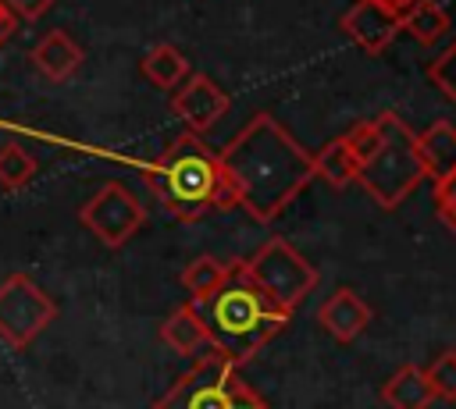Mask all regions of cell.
Segmentation results:
<instances>
[{"label": "cell", "instance_id": "cell-1", "mask_svg": "<svg viewBox=\"0 0 456 409\" xmlns=\"http://www.w3.org/2000/svg\"><path fill=\"white\" fill-rule=\"evenodd\" d=\"M217 164L232 203L264 224L314 181V153L303 149L271 114H253L249 124L217 153Z\"/></svg>", "mask_w": 456, "mask_h": 409}, {"label": "cell", "instance_id": "cell-2", "mask_svg": "<svg viewBox=\"0 0 456 409\" xmlns=\"http://www.w3.org/2000/svg\"><path fill=\"white\" fill-rule=\"evenodd\" d=\"M189 309L200 317L210 349L228 356L235 366L249 363L292 320L285 306H278L253 285L242 260H228L224 281L210 295L192 299Z\"/></svg>", "mask_w": 456, "mask_h": 409}, {"label": "cell", "instance_id": "cell-3", "mask_svg": "<svg viewBox=\"0 0 456 409\" xmlns=\"http://www.w3.org/2000/svg\"><path fill=\"white\" fill-rule=\"evenodd\" d=\"M146 181L178 221H196L214 206H235L217 156L196 132H182L146 167Z\"/></svg>", "mask_w": 456, "mask_h": 409}, {"label": "cell", "instance_id": "cell-4", "mask_svg": "<svg viewBox=\"0 0 456 409\" xmlns=\"http://www.w3.org/2000/svg\"><path fill=\"white\" fill-rule=\"evenodd\" d=\"M378 124H381V146L367 164H360L356 185L367 188L374 203L392 210L428 174H424V164H420V153H417V135L410 132V124L392 110L378 114Z\"/></svg>", "mask_w": 456, "mask_h": 409}, {"label": "cell", "instance_id": "cell-5", "mask_svg": "<svg viewBox=\"0 0 456 409\" xmlns=\"http://www.w3.org/2000/svg\"><path fill=\"white\" fill-rule=\"evenodd\" d=\"M239 366L217 349H203L196 363L153 402V409H232L239 388Z\"/></svg>", "mask_w": 456, "mask_h": 409}, {"label": "cell", "instance_id": "cell-6", "mask_svg": "<svg viewBox=\"0 0 456 409\" xmlns=\"http://www.w3.org/2000/svg\"><path fill=\"white\" fill-rule=\"evenodd\" d=\"M246 263V274L253 277V285L274 299L278 306H285L289 313H296V306L314 292L317 285V270L314 263L285 238H267Z\"/></svg>", "mask_w": 456, "mask_h": 409}, {"label": "cell", "instance_id": "cell-7", "mask_svg": "<svg viewBox=\"0 0 456 409\" xmlns=\"http://www.w3.org/2000/svg\"><path fill=\"white\" fill-rule=\"evenodd\" d=\"M57 317V302L28 277L11 274L0 281V341L11 349H28Z\"/></svg>", "mask_w": 456, "mask_h": 409}, {"label": "cell", "instance_id": "cell-8", "mask_svg": "<svg viewBox=\"0 0 456 409\" xmlns=\"http://www.w3.org/2000/svg\"><path fill=\"white\" fill-rule=\"evenodd\" d=\"M142 203L135 199V192L121 181H103L78 210V221L100 238V245L107 249H121L139 228H142Z\"/></svg>", "mask_w": 456, "mask_h": 409}, {"label": "cell", "instance_id": "cell-9", "mask_svg": "<svg viewBox=\"0 0 456 409\" xmlns=\"http://www.w3.org/2000/svg\"><path fill=\"white\" fill-rule=\"evenodd\" d=\"M171 107H175V114L185 121V128L200 135V132L214 128V124L224 117L228 96H224V89H221L214 78H207V75H189V82L175 92Z\"/></svg>", "mask_w": 456, "mask_h": 409}, {"label": "cell", "instance_id": "cell-10", "mask_svg": "<svg viewBox=\"0 0 456 409\" xmlns=\"http://www.w3.org/2000/svg\"><path fill=\"white\" fill-rule=\"evenodd\" d=\"M342 32H346L360 50L381 53V50H388L392 39L403 32V18L392 14V11H385V7H378V4H370V0H356V4L346 11V18H342Z\"/></svg>", "mask_w": 456, "mask_h": 409}, {"label": "cell", "instance_id": "cell-11", "mask_svg": "<svg viewBox=\"0 0 456 409\" xmlns=\"http://www.w3.org/2000/svg\"><path fill=\"white\" fill-rule=\"evenodd\" d=\"M317 324L335 338V341H356L367 324H370V306L363 302V295H356L353 288H335L321 309H317Z\"/></svg>", "mask_w": 456, "mask_h": 409}, {"label": "cell", "instance_id": "cell-12", "mask_svg": "<svg viewBox=\"0 0 456 409\" xmlns=\"http://www.w3.org/2000/svg\"><path fill=\"white\" fill-rule=\"evenodd\" d=\"M32 64H36V71H39L43 78L64 82V78H71V75L78 71V64H82V46H78L68 32L53 28V32H46L43 39H36V46H32Z\"/></svg>", "mask_w": 456, "mask_h": 409}, {"label": "cell", "instance_id": "cell-13", "mask_svg": "<svg viewBox=\"0 0 456 409\" xmlns=\"http://www.w3.org/2000/svg\"><path fill=\"white\" fill-rule=\"evenodd\" d=\"M417 153H420L424 174L435 178V185L456 174V124L435 121L428 132L417 135Z\"/></svg>", "mask_w": 456, "mask_h": 409}, {"label": "cell", "instance_id": "cell-14", "mask_svg": "<svg viewBox=\"0 0 456 409\" xmlns=\"http://www.w3.org/2000/svg\"><path fill=\"white\" fill-rule=\"evenodd\" d=\"M381 402H385L388 409H428V405L435 402V391H431V384H428V377H424V366H413V363L399 366V370L385 381Z\"/></svg>", "mask_w": 456, "mask_h": 409}, {"label": "cell", "instance_id": "cell-15", "mask_svg": "<svg viewBox=\"0 0 456 409\" xmlns=\"http://www.w3.org/2000/svg\"><path fill=\"white\" fill-rule=\"evenodd\" d=\"M142 75H146L150 85L167 89V92H178V89L189 82V60L182 57L178 46L157 43V46H150L146 57H142Z\"/></svg>", "mask_w": 456, "mask_h": 409}, {"label": "cell", "instance_id": "cell-16", "mask_svg": "<svg viewBox=\"0 0 456 409\" xmlns=\"http://www.w3.org/2000/svg\"><path fill=\"white\" fill-rule=\"evenodd\" d=\"M160 338H164L175 352H182V356H200L203 349H210L207 331H203L200 317L189 309V302L164 317V324H160Z\"/></svg>", "mask_w": 456, "mask_h": 409}, {"label": "cell", "instance_id": "cell-17", "mask_svg": "<svg viewBox=\"0 0 456 409\" xmlns=\"http://www.w3.org/2000/svg\"><path fill=\"white\" fill-rule=\"evenodd\" d=\"M356 171L360 164L353 160V153L342 146V139H331L324 142L317 153H314V178L328 181L331 188H349L356 181Z\"/></svg>", "mask_w": 456, "mask_h": 409}, {"label": "cell", "instance_id": "cell-18", "mask_svg": "<svg viewBox=\"0 0 456 409\" xmlns=\"http://www.w3.org/2000/svg\"><path fill=\"white\" fill-rule=\"evenodd\" d=\"M449 28V11L435 0H420L403 14V32H410L417 43H438Z\"/></svg>", "mask_w": 456, "mask_h": 409}, {"label": "cell", "instance_id": "cell-19", "mask_svg": "<svg viewBox=\"0 0 456 409\" xmlns=\"http://www.w3.org/2000/svg\"><path fill=\"white\" fill-rule=\"evenodd\" d=\"M228 274V260H214V256H200L192 260L185 270H182V288L192 295V299H203L210 295Z\"/></svg>", "mask_w": 456, "mask_h": 409}, {"label": "cell", "instance_id": "cell-20", "mask_svg": "<svg viewBox=\"0 0 456 409\" xmlns=\"http://www.w3.org/2000/svg\"><path fill=\"white\" fill-rule=\"evenodd\" d=\"M32 178H36V160H32L18 142L0 146V185H4L7 192H18V188H25Z\"/></svg>", "mask_w": 456, "mask_h": 409}, {"label": "cell", "instance_id": "cell-21", "mask_svg": "<svg viewBox=\"0 0 456 409\" xmlns=\"http://www.w3.org/2000/svg\"><path fill=\"white\" fill-rule=\"evenodd\" d=\"M338 139H342V146L353 153L356 164H367V160L378 153V146H381V124H378V117L356 121V124H353L349 132H342Z\"/></svg>", "mask_w": 456, "mask_h": 409}, {"label": "cell", "instance_id": "cell-22", "mask_svg": "<svg viewBox=\"0 0 456 409\" xmlns=\"http://www.w3.org/2000/svg\"><path fill=\"white\" fill-rule=\"evenodd\" d=\"M424 377H428L435 398H442V402H456V349L435 356V359L424 366Z\"/></svg>", "mask_w": 456, "mask_h": 409}, {"label": "cell", "instance_id": "cell-23", "mask_svg": "<svg viewBox=\"0 0 456 409\" xmlns=\"http://www.w3.org/2000/svg\"><path fill=\"white\" fill-rule=\"evenodd\" d=\"M431 78H435V85H442V92L449 100H456V43L431 64Z\"/></svg>", "mask_w": 456, "mask_h": 409}, {"label": "cell", "instance_id": "cell-24", "mask_svg": "<svg viewBox=\"0 0 456 409\" xmlns=\"http://www.w3.org/2000/svg\"><path fill=\"white\" fill-rule=\"evenodd\" d=\"M57 0H4V7L14 14V18H25V21H36L43 18Z\"/></svg>", "mask_w": 456, "mask_h": 409}, {"label": "cell", "instance_id": "cell-25", "mask_svg": "<svg viewBox=\"0 0 456 409\" xmlns=\"http://www.w3.org/2000/svg\"><path fill=\"white\" fill-rule=\"evenodd\" d=\"M232 409H267V402H264L249 384H242L239 395H235V402H232Z\"/></svg>", "mask_w": 456, "mask_h": 409}, {"label": "cell", "instance_id": "cell-26", "mask_svg": "<svg viewBox=\"0 0 456 409\" xmlns=\"http://www.w3.org/2000/svg\"><path fill=\"white\" fill-rule=\"evenodd\" d=\"M370 4H378V7H385V11H392V14L403 18V14H406L410 7H417L420 0H370Z\"/></svg>", "mask_w": 456, "mask_h": 409}, {"label": "cell", "instance_id": "cell-27", "mask_svg": "<svg viewBox=\"0 0 456 409\" xmlns=\"http://www.w3.org/2000/svg\"><path fill=\"white\" fill-rule=\"evenodd\" d=\"M11 32H14V14H11V11L4 7V0H0V43H4Z\"/></svg>", "mask_w": 456, "mask_h": 409}, {"label": "cell", "instance_id": "cell-28", "mask_svg": "<svg viewBox=\"0 0 456 409\" xmlns=\"http://www.w3.org/2000/svg\"><path fill=\"white\" fill-rule=\"evenodd\" d=\"M438 217H442V221L452 228V235H456V203H452V206H442V210H438Z\"/></svg>", "mask_w": 456, "mask_h": 409}, {"label": "cell", "instance_id": "cell-29", "mask_svg": "<svg viewBox=\"0 0 456 409\" xmlns=\"http://www.w3.org/2000/svg\"><path fill=\"white\" fill-rule=\"evenodd\" d=\"M452 103H456V100H452Z\"/></svg>", "mask_w": 456, "mask_h": 409}]
</instances>
